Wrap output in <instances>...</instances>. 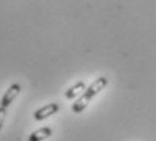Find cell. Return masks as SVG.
Here are the masks:
<instances>
[{"mask_svg":"<svg viewBox=\"0 0 156 141\" xmlns=\"http://www.w3.org/2000/svg\"><path fill=\"white\" fill-rule=\"evenodd\" d=\"M107 83H109V80H107L106 77H98V79L86 90L84 94H83L82 97H80L73 104H72V111L76 113V114L82 113L83 110L88 106L90 100H91V99L94 98L97 94H99L102 90L107 86Z\"/></svg>","mask_w":156,"mask_h":141,"instance_id":"cell-1","label":"cell"},{"mask_svg":"<svg viewBox=\"0 0 156 141\" xmlns=\"http://www.w3.org/2000/svg\"><path fill=\"white\" fill-rule=\"evenodd\" d=\"M22 91V87H20L19 83H14L7 88V91L4 92L2 100H0V106L3 107H8L11 103L14 102V99L19 95V92Z\"/></svg>","mask_w":156,"mask_h":141,"instance_id":"cell-2","label":"cell"},{"mask_svg":"<svg viewBox=\"0 0 156 141\" xmlns=\"http://www.w3.org/2000/svg\"><path fill=\"white\" fill-rule=\"evenodd\" d=\"M57 111H58V104L49 103L34 113V119L35 121H42V119H46V118H49V117H52L53 114H56Z\"/></svg>","mask_w":156,"mask_h":141,"instance_id":"cell-3","label":"cell"},{"mask_svg":"<svg viewBox=\"0 0 156 141\" xmlns=\"http://www.w3.org/2000/svg\"><path fill=\"white\" fill-rule=\"evenodd\" d=\"M52 129L50 128H41L38 130L33 132L29 136V141H44L46 139H49L52 136Z\"/></svg>","mask_w":156,"mask_h":141,"instance_id":"cell-4","label":"cell"},{"mask_svg":"<svg viewBox=\"0 0 156 141\" xmlns=\"http://www.w3.org/2000/svg\"><path fill=\"white\" fill-rule=\"evenodd\" d=\"M86 90V83L84 82H77L75 86H72L69 90H67L65 92V98L67 99H73L76 98L80 92H83Z\"/></svg>","mask_w":156,"mask_h":141,"instance_id":"cell-5","label":"cell"},{"mask_svg":"<svg viewBox=\"0 0 156 141\" xmlns=\"http://www.w3.org/2000/svg\"><path fill=\"white\" fill-rule=\"evenodd\" d=\"M5 117H7V107L0 106V129L3 128V124H4Z\"/></svg>","mask_w":156,"mask_h":141,"instance_id":"cell-6","label":"cell"}]
</instances>
